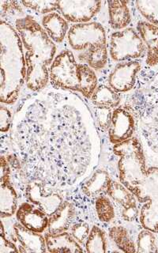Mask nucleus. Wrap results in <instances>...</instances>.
I'll return each mask as SVG.
<instances>
[{
  "instance_id": "nucleus-1",
  "label": "nucleus",
  "mask_w": 158,
  "mask_h": 253,
  "mask_svg": "<svg viewBox=\"0 0 158 253\" xmlns=\"http://www.w3.org/2000/svg\"><path fill=\"white\" fill-rule=\"evenodd\" d=\"M17 121L18 150L30 169L75 181L96 166L98 136L89 111L76 97L43 93L25 105Z\"/></svg>"
},
{
  "instance_id": "nucleus-2",
  "label": "nucleus",
  "mask_w": 158,
  "mask_h": 253,
  "mask_svg": "<svg viewBox=\"0 0 158 253\" xmlns=\"http://www.w3.org/2000/svg\"><path fill=\"white\" fill-rule=\"evenodd\" d=\"M118 157V178L121 184L144 204L140 212L143 228L158 233V168L146 167L144 150L138 138L114 145Z\"/></svg>"
},
{
  "instance_id": "nucleus-3",
  "label": "nucleus",
  "mask_w": 158,
  "mask_h": 253,
  "mask_svg": "<svg viewBox=\"0 0 158 253\" xmlns=\"http://www.w3.org/2000/svg\"><path fill=\"white\" fill-rule=\"evenodd\" d=\"M14 27L22 40L25 52L26 85L34 92L42 90L49 81L50 67L57 51L55 43L29 14L14 19Z\"/></svg>"
},
{
  "instance_id": "nucleus-4",
  "label": "nucleus",
  "mask_w": 158,
  "mask_h": 253,
  "mask_svg": "<svg viewBox=\"0 0 158 253\" xmlns=\"http://www.w3.org/2000/svg\"><path fill=\"white\" fill-rule=\"evenodd\" d=\"M1 102L14 104L26 81V59L23 45L15 27L6 20L0 22Z\"/></svg>"
},
{
  "instance_id": "nucleus-5",
  "label": "nucleus",
  "mask_w": 158,
  "mask_h": 253,
  "mask_svg": "<svg viewBox=\"0 0 158 253\" xmlns=\"http://www.w3.org/2000/svg\"><path fill=\"white\" fill-rule=\"evenodd\" d=\"M50 81L54 86L75 91L91 98L97 87L94 70L85 63H78L73 52L63 50L58 54L50 67Z\"/></svg>"
},
{
  "instance_id": "nucleus-6",
  "label": "nucleus",
  "mask_w": 158,
  "mask_h": 253,
  "mask_svg": "<svg viewBox=\"0 0 158 253\" xmlns=\"http://www.w3.org/2000/svg\"><path fill=\"white\" fill-rule=\"evenodd\" d=\"M133 110L140 126L143 144L158 162V72L134 95Z\"/></svg>"
},
{
  "instance_id": "nucleus-7",
  "label": "nucleus",
  "mask_w": 158,
  "mask_h": 253,
  "mask_svg": "<svg viewBox=\"0 0 158 253\" xmlns=\"http://www.w3.org/2000/svg\"><path fill=\"white\" fill-rule=\"evenodd\" d=\"M145 49L140 35L132 28L114 32L111 35L109 51L114 61H129L141 57Z\"/></svg>"
},
{
  "instance_id": "nucleus-8",
  "label": "nucleus",
  "mask_w": 158,
  "mask_h": 253,
  "mask_svg": "<svg viewBox=\"0 0 158 253\" xmlns=\"http://www.w3.org/2000/svg\"><path fill=\"white\" fill-rule=\"evenodd\" d=\"M72 49L84 51L92 46L107 45L106 32L98 22L74 24L67 34Z\"/></svg>"
},
{
  "instance_id": "nucleus-9",
  "label": "nucleus",
  "mask_w": 158,
  "mask_h": 253,
  "mask_svg": "<svg viewBox=\"0 0 158 253\" xmlns=\"http://www.w3.org/2000/svg\"><path fill=\"white\" fill-rule=\"evenodd\" d=\"M102 6L101 1L95 0H63L58 1V10L67 22L87 23L98 14Z\"/></svg>"
},
{
  "instance_id": "nucleus-10",
  "label": "nucleus",
  "mask_w": 158,
  "mask_h": 253,
  "mask_svg": "<svg viewBox=\"0 0 158 253\" xmlns=\"http://www.w3.org/2000/svg\"><path fill=\"white\" fill-rule=\"evenodd\" d=\"M26 195L30 203L50 216L62 205L63 198L54 190H50L42 181H34L28 184Z\"/></svg>"
},
{
  "instance_id": "nucleus-11",
  "label": "nucleus",
  "mask_w": 158,
  "mask_h": 253,
  "mask_svg": "<svg viewBox=\"0 0 158 253\" xmlns=\"http://www.w3.org/2000/svg\"><path fill=\"white\" fill-rule=\"evenodd\" d=\"M134 130L135 121L132 113L124 108L115 109L109 126V141L117 145L128 140L132 138Z\"/></svg>"
},
{
  "instance_id": "nucleus-12",
  "label": "nucleus",
  "mask_w": 158,
  "mask_h": 253,
  "mask_svg": "<svg viewBox=\"0 0 158 253\" xmlns=\"http://www.w3.org/2000/svg\"><path fill=\"white\" fill-rule=\"evenodd\" d=\"M140 69V63L135 60L118 63L109 75V86L117 93L131 90L136 83L137 75Z\"/></svg>"
},
{
  "instance_id": "nucleus-13",
  "label": "nucleus",
  "mask_w": 158,
  "mask_h": 253,
  "mask_svg": "<svg viewBox=\"0 0 158 253\" xmlns=\"http://www.w3.org/2000/svg\"><path fill=\"white\" fill-rule=\"evenodd\" d=\"M1 192H0V209L1 217H10L18 210V194L10 181V164L6 158H1Z\"/></svg>"
},
{
  "instance_id": "nucleus-14",
  "label": "nucleus",
  "mask_w": 158,
  "mask_h": 253,
  "mask_svg": "<svg viewBox=\"0 0 158 253\" xmlns=\"http://www.w3.org/2000/svg\"><path fill=\"white\" fill-rule=\"evenodd\" d=\"M106 193L117 204L122 206V217L123 219L132 221L138 217L136 198L120 182L112 180Z\"/></svg>"
},
{
  "instance_id": "nucleus-15",
  "label": "nucleus",
  "mask_w": 158,
  "mask_h": 253,
  "mask_svg": "<svg viewBox=\"0 0 158 253\" xmlns=\"http://www.w3.org/2000/svg\"><path fill=\"white\" fill-rule=\"evenodd\" d=\"M16 217L23 226L37 233H43L48 226V216L33 204L23 203L16 211Z\"/></svg>"
},
{
  "instance_id": "nucleus-16",
  "label": "nucleus",
  "mask_w": 158,
  "mask_h": 253,
  "mask_svg": "<svg viewBox=\"0 0 158 253\" xmlns=\"http://www.w3.org/2000/svg\"><path fill=\"white\" fill-rule=\"evenodd\" d=\"M14 233L19 243L20 253H45L47 252L45 237L32 231L19 222L14 225Z\"/></svg>"
},
{
  "instance_id": "nucleus-17",
  "label": "nucleus",
  "mask_w": 158,
  "mask_h": 253,
  "mask_svg": "<svg viewBox=\"0 0 158 253\" xmlns=\"http://www.w3.org/2000/svg\"><path fill=\"white\" fill-rule=\"evenodd\" d=\"M138 33L142 42L147 47L146 63L150 67L158 64V26L145 21H140L137 25Z\"/></svg>"
},
{
  "instance_id": "nucleus-18",
  "label": "nucleus",
  "mask_w": 158,
  "mask_h": 253,
  "mask_svg": "<svg viewBox=\"0 0 158 253\" xmlns=\"http://www.w3.org/2000/svg\"><path fill=\"white\" fill-rule=\"evenodd\" d=\"M41 26L47 36L55 43H62L69 32V25L60 13L52 12L43 15Z\"/></svg>"
},
{
  "instance_id": "nucleus-19",
  "label": "nucleus",
  "mask_w": 158,
  "mask_h": 253,
  "mask_svg": "<svg viewBox=\"0 0 158 253\" xmlns=\"http://www.w3.org/2000/svg\"><path fill=\"white\" fill-rule=\"evenodd\" d=\"M75 209L69 202H63L48 218V233L52 234L67 231L75 217Z\"/></svg>"
},
{
  "instance_id": "nucleus-20",
  "label": "nucleus",
  "mask_w": 158,
  "mask_h": 253,
  "mask_svg": "<svg viewBox=\"0 0 158 253\" xmlns=\"http://www.w3.org/2000/svg\"><path fill=\"white\" fill-rule=\"evenodd\" d=\"M47 252L49 253H82L83 249L71 233L67 232L47 233L45 236Z\"/></svg>"
},
{
  "instance_id": "nucleus-21",
  "label": "nucleus",
  "mask_w": 158,
  "mask_h": 253,
  "mask_svg": "<svg viewBox=\"0 0 158 253\" xmlns=\"http://www.w3.org/2000/svg\"><path fill=\"white\" fill-rule=\"evenodd\" d=\"M109 22L115 30H124L131 21L128 2L121 0L108 1Z\"/></svg>"
},
{
  "instance_id": "nucleus-22",
  "label": "nucleus",
  "mask_w": 158,
  "mask_h": 253,
  "mask_svg": "<svg viewBox=\"0 0 158 253\" xmlns=\"http://www.w3.org/2000/svg\"><path fill=\"white\" fill-rule=\"evenodd\" d=\"M112 179L109 172L105 169H97L82 185V192L85 196H96L103 192H106Z\"/></svg>"
},
{
  "instance_id": "nucleus-23",
  "label": "nucleus",
  "mask_w": 158,
  "mask_h": 253,
  "mask_svg": "<svg viewBox=\"0 0 158 253\" xmlns=\"http://www.w3.org/2000/svg\"><path fill=\"white\" fill-rule=\"evenodd\" d=\"M79 59L81 63H85L92 69H103L109 59L107 45L92 46L82 51L79 55Z\"/></svg>"
},
{
  "instance_id": "nucleus-24",
  "label": "nucleus",
  "mask_w": 158,
  "mask_h": 253,
  "mask_svg": "<svg viewBox=\"0 0 158 253\" xmlns=\"http://www.w3.org/2000/svg\"><path fill=\"white\" fill-rule=\"evenodd\" d=\"M91 101L96 107H105L109 109H117L120 104V97L113 88L108 85H101L97 87L91 97Z\"/></svg>"
},
{
  "instance_id": "nucleus-25",
  "label": "nucleus",
  "mask_w": 158,
  "mask_h": 253,
  "mask_svg": "<svg viewBox=\"0 0 158 253\" xmlns=\"http://www.w3.org/2000/svg\"><path fill=\"white\" fill-rule=\"evenodd\" d=\"M109 236L113 243L120 249V251L123 253H136V246L134 241L130 239L127 229L123 226H113L109 229Z\"/></svg>"
},
{
  "instance_id": "nucleus-26",
  "label": "nucleus",
  "mask_w": 158,
  "mask_h": 253,
  "mask_svg": "<svg viewBox=\"0 0 158 253\" xmlns=\"http://www.w3.org/2000/svg\"><path fill=\"white\" fill-rule=\"evenodd\" d=\"M85 248L87 253H106L107 238L105 232L97 225H93L85 241Z\"/></svg>"
},
{
  "instance_id": "nucleus-27",
  "label": "nucleus",
  "mask_w": 158,
  "mask_h": 253,
  "mask_svg": "<svg viewBox=\"0 0 158 253\" xmlns=\"http://www.w3.org/2000/svg\"><path fill=\"white\" fill-rule=\"evenodd\" d=\"M135 5L147 22L158 26V0H139L135 2Z\"/></svg>"
},
{
  "instance_id": "nucleus-28",
  "label": "nucleus",
  "mask_w": 158,
  "mask_h": 253,
  "mask_svg": "<svg viewBox=\"0 0 158 253\" xmlns=\"http://www.w3.org/2000/svg\"><path fill=\"white\" fill-rule=\"evenodd\" d=\"M95 209L99 220L103 222H109L115 217L114 207L107 196H101L97 198Z\"/></svg>"
},
{
  "instance_id": "nucleus-29",
  "label": "nucleus",
  "mask_w": 158,
  "mask_h": 253,
  "mask_svg": "<svg viewBox=\"0 0 158 253\" xmlns=\"http://www.w3.org/2000/svg\"><path fill=\"white\" fill-rule=\"evenodd\" d=\"M136 248L137 253H158L154 232L146 229L142 230L138 234Z\"/></svg>"
},
{
  "instance_id": "nucleus-30",
  "label": "nucleus",
  "mask_w": 158,
  "mask_h": 253,
  "mask_svg": "<svg viewBox=\"0 0 158 253\" xmlns=\"http://www.w3.org/2000/svg\"><path fill=\"white\" fill-rule=\"evenodd\" d=\"M21 3L25 7L30 9L38 14H50L58 10V1H47V0H38V1H22Z\"/></svg>"
},
{
  "instance_id": "nucleus-31",
  "label": "nucleus",
  "mask_w": 158,
  "mask_h": 253,
  "mask_svg": "<svg viewBox=\"0 0 158 253\" xmlns=\"http://www.w3.org/2000/svg\"><path fill=\"white\" fill-rule=\"evenodd\" d=\"M20 4L21 2L16 1H1V17L5 15L6 18L9 16L14 18V16H17V18H19L24 15L25 14Z\"/></svg>"
},
{
  "instance_id": "nucleus-32",
  "label": "nucleus",
  "mask_w": 158,
  "mask_h": 253,
  "mask_svg": "<svg viewBox=\"0 0 158 253\" xmlns=\"http://www.w3.org/2000/svg\"><path fill=\"white\" fill-rule=\"evenodd\" d=\"M89 224L84 221L78 222L72 225L71 230V234L79 243H82L86 241L87 237L89 236Z\"/></svg>"
},
{
  "instance_id": "nucleus-33",
  "label": "nucleus",
  "mask_w": 158,
  "mask_h": 253,
  "mask_svg": "<svg viewBox=\"0 0 158 253\" xmlns=\"http://www.w3.org/2000/svg\"><path fill=\"white\" fill-rule=\"evenodd\" d=\"M111 109H112L105 108V107H96L95 108L97 122H98L99 126H101L102 129H109L112 115H113V112L111 111Z\"/></svg>"
},
{
  "instance_id": "nucleus-34",
  "label": "nucleus",
  "mask_w": 158,
  "mask_h": 253,
  "mask_svg": "<svg viewBox=\"0 0 158 253\" xmlns=\"http://www.w3.org/2000/svg\"><path fill=\"white\" fill-rule=\"evenodd\" d=\"M20 253L19 249L14 242L7 239L3 223H1V232H0V253Z\"/></svg>"
},
{
  "instance_id": "nucleus-35",
  "label": "nucleus",
  "mask_w": 158,
  "mask_h": 253,
  "mask_svg": "<svg viewBox=\"0 0 158 253\" xmlns=\"http://www.w3.org/2000/svg\"><path fill=\"white\" fill-rule=\"evenodd\" d=\"M12 114L6 107L1 106L0 109V130L1 132H7L11 126Z\"/></svg>"
}]
</instances>
